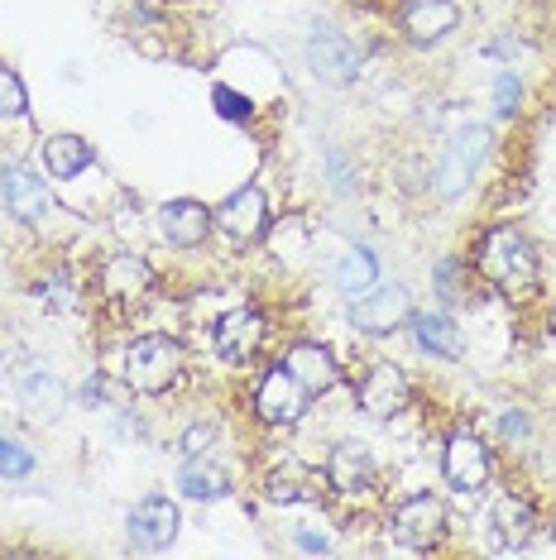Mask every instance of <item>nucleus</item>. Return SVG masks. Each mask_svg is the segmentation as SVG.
<instances>
[{"instance_id": "nucleus-1", "label": "nucleus", "mask_w": 556, "mask_h": 560, "mask_svg": "<svg viewBox=\"0 0 556 560\" xmlns=\"http://www.w3.org/2000/svg\"><path fill=\"white\" fill-rule=\"evenodd\" d=\"M479 273L495 288L509 292V298L513 292H533L537 288V249L528 245L523 231L499 225V231H489L485 245H479Z\"/></svg>"}, {"instance_id": "nucleus-2", "label": "nucleus", "mask_w": 556, "mask_h": 560, "mask_svg": "<svg viewBox=\"0 0 556 560\" xmlns=\"http://www.w3.org/2000/svg\"><path fill=\"white\" fill-rule=\"evenodd\" d=\"M183 374V346L173 336H139L125 350V384L135 393H163Z\"/></svg>"}, {"instance_id": "nucleus-3", "label": "nucleus", "mask_w": 556, "mask_h": 560, "mask_svg": "<svg viewBox=\"0 0 556 560\" xmlns=\"http://www.w3.org/2000/svg\"><path fill=\"white\" fill-rule=\"evenodd\" d=\"M485 159H489V130L485 125H465V130L447 144L441 163H437V197L441 201L461 197L465 187L475 183V173H479V163Z\"/></svg>"}, {"instance_id": "nucleus-4", "label": "nucleus", "mask_w": 556, "mask_h": 560, "mask_svg": "<svg viewBox=\"0 0 556 560\" xmlns=\"http://www.w3.org/2000/svg\"><path fill=\"white\" fill-rule=\"evenodd\" d=\"M350 322L364 336H394L398 326L413 322V298L398 283H374L370 292H360V302H350Z\"/></svg>"}, {"instance_id": "nucleus-5", "label": "nucleus", "mask_w": 556, "mask_h": 560, "mask_svg": "<svg viewBox=\"0 0 556 560\" xmlns=\"http://www.w3.org/2000/svg\"><path fill=\"white\" fill-rule=\"evenodd\" d=\"M394 537L408 546V551H432V546L447 537V508H441L437 493H408L394 508Z\"/></svg>"}, {"instance_id": "nucleus-6", "label": "nucleus", "mask_w": 556, "mask_h": 560, "mask_svg": "<svg viewBox=\"0 0 556 560\" xmlns=\"http://www.w3.org/2000/svg\"><path fill=\"white\" fill-rule=\"evenodd\" d=\"M125 537L144 556L169 551L173 537H178V508L163 499V493H149V499H139L130 508V517H125Z\"/></svg>"}, {"instance_id": "nucleus-7", "label": "nucleus", "mask_w": 556, "mask_h": 560, "mask_svg": "<svg viewBox=\"0 0 556 560\" xmlns=\"http://www.w3.org/2000/svg\"><path fill=\"white\" fill-rule=\"evenodd\" d=\"M308 402H312V393L302 388L293 374H288V364L269 369V374H264V384H259V393H255V412H259L264 427H293V422H302Z\"/></svg>"}, {"instance_id": "nucleus-8", "label": "nucleus", "mask_w": 556, "mask_h": 560, "mask_svg": "<svg viewBox=\"0 0 556 560\" xmlns=\"http://www.w3.org/2000/svg\"><path fill=\"white\" fill-rule=\"evenodd\" d=\"M211 221H217V231L231 240V245H250V240H259L264 225H269V197H264L255 183H245L240 192H231L211 211Z\"/></svg>"}, {"instance_id": "nucleus-9", "label": "nucleus", "mask_w": 556, "mask_h": 560, "mask_svg": "<svg viewBox=\"0 0 556 560\" xmlns=\"http://www.w3.org/2000/svg\"><path fill=\"white\" fill-rule=\"evenodd\" d=\"M356 402H360L364 417H374V422H389V417H398L403 407L413 402V384H408V374H403L398 364H374L370 374L360 378Z\"/></svg>"}, {"instance_id": "nucleus-10", "label": "nucleus", "mask_w": 556, "mask_h": 560, "mask_svg": "<svg viewBox=\"0 0 556 560\" xmlns=\"http://www.w3.org/2000/svg\"><path fill=\"white\" fill-rule=\"evenodd\" d=\"M308 58H312V72L332 86H346V82L360 78V48L340 30H332V24H317V30H312Z\"/></svg>"}, {"instance_id": "nucleus-11", "label": "nucleus", "mask_w": 556, "mask_h": 560, "mask_svg": "<svg viewBox=\"0 0 556 560\" xmlns=\"http://www.w3.org/2000/svg\"><path fill=\"white\" fill-rule=\"evenodd\" d=\"M15 398L34 422H58L62 407H68V388H62V378L48 364L24 360V369L15 374Z\"/></svg>"}, {"instance_id": "nucleus-12", "label": "nucleus", "mask_w": 556, "mask_h": 560, "mask_svg": "<svg viewBox=\"0 0 556 560\" xmlns=\"http://www.w3.org/2000/svg\"><path fill=\"white\" fill-rule=\"evenodd\" d=\"M441 469H447V483L461 493H479L489 483V451L485 441L471 436V431H456L447 441V455H441Z\"/></svg>"}, {"instance_id": "nucleus-13", "label": "nucleus", "mask_w": 556, "mask_h": 560, "mask_svg": "<svg viewBox=\"0 0 556 560\" xmlns=\"http://www.w3.org/2000/svg\"><path fill=\"white\" fill-rule=\"evenodd\" d=\"M398 24H403V39L408 44L432 48L461 24V10H456V0H408Z\"/></svg>"}, {"instance_id": "nucleus-14", "label": "nucleus", "mask_w": 556, "mask_h": 560, "mask_svg": "<svg viewBox=\"0 0 556 560\" xmlns=\"http://www.w3.org/2000/svg\"><path fill=\"white\" fill-rule=\"evenodd\" d=\"M0 197H5V211L15 215L20 225H39V221H48V211H54L48 183H39L30 168H10L0 177Z\"/></svg>"}, {"instance_id": "nucleus-15", "label": "nucleus", "mask_w": 556, "mask_h": 560, "mask_svg": "<svg viewBox=\"0 0 556 560\" xmlns=\"http://www.w3.org/2000/svg\"><path fill=\"white\" fill-rule=\"evenodd\" d=\"M374 455L370 445L360 441H340L332 451V460H326V489L332 493H346V499H356V493H364L374 483Z\"/></svg>"}, {"instance_id": "nucleus-16", "label": "nucleus", "mask_w": 556, "mask_h": 560, "mask_svg": "<svg viewBox=\"0 0 556 560\" xmlns=\"http://www.w3.org/2000/svg\"><path fill=\"white\" fill-rule=\"evenodd\" d=\"M211 211L201 207V201L193 197H178V201H163V211H159V231L169 245H178V249H197L201 240L211 235Z\"/></svg>"}, {"instance_id": "nucleus-17", "label": "nucleus", "mask_w": 556, "mask_h": 560, "mask_svg": "<svg viewBox=\"0 0 556 560\" xmlns=\"http://www.w3.org/2000/svg\"><path fill=\"white\" fill-rule=\"evenodd\" d=\"M259 346H264V316L255 307H231L217 322V350H221V360L245 364Z\"/></svg>"}, {"instance_id": "nucleus-18", "label": "nucleus", "mask_w": 556, "mask_h": 560, "mask_svg": "<svg viewBox=\"0 0 556 560\" xmlns=\"http://www.w3.org/2000/svg\"><path fill=\"white\" fill-rule=\"evenodd\" d=\"M283 364H288V374H293L298 384L312 393V398H322V393H332L340 384V369L332 360V350L317 346V340H298V346L288 350Z\"/></svg>"}, {"instance_id": "nucleus-19", "label": "nucleus", "mask_w": 556, "mask_h": 560, "mask_svg": "<svg viewBox=\"0 0 556 560\" xmlns=\"http://www.w3.org/2000/svg\"><path fill=\"white\" fill-rule=\"evenodd\" d=\"M149 288H154V269L139 254H116L101 269V292L111 302H139V298H149Z\"/></svg>"}, {"instance_id": "nucleus-20", "label": "nucleus", "mask_w": 556, "mask_h": 560, "mask_svg": "<svg viewBox=\"0 0 556 560\" xmlns=\"http://www.w3.org/2000/svg\"><path fill=\"white\" fill-rule=\"evenodd\" d=\"M322 483H326V469L317 475V469H308L298 460H283L269 475V483H264V499H269V503H317L322 499Z\"/></svg>"}, {"instance_id": "nucleus-21", "label": "nucleus", "mask_w": 556, "mask_h": 560, "mask_svg": "<svg viewBox=\"0 0 556 560\" xmlns=\"http://www.w3.org/2000/svg\"><path fill=\"white\" fill-rule=\"evenodd\" d=\"M92 159H96V149L86 144L82 135H48L44 144H39L44 173H48V177H58V183H68V177L86 173V168H92Z\"/></svg>"}, {"instance_id": "nucleus-22", "label": "nucleus", "mask_w": 556, "mask_h": 560, "mask_svg": "<svg viewBox=\"0 0 556 560\" xmlns=\"http://www.w3.org/2000/svg\"><path fill=\"white\" fill-rule=\"evenodd\" d=\"M489 527H495V551L499 556H518V546L533 537V508H528L518 493H503L489 513Z\"/></svg>"}, {"instance_id": "nucleus-23", "label": "nucleus", "mask_w": 556, "mask_h": 560, "mask_svg": "<svg viewBox=\"0 0 556 560\" xmlns=\"http://www.w3.org/2000/svg\"><path fill=\"white\" fill-rule=\"evenodd\" d=\"M413 336H417V350L432 354V360H461V354H465L461 326L451 322V316H441V312L413 316Z\"/></svg>"}, {"instance_id": "nucleus-24", "label": "nucleus", "mask_w": 556, "mask_h": 560, "mask_svg": "<svg viewBox=\"0 0 556 560\" xmlns=\"http://www.w3.org/2000/svg\"><path fill=\"white\" fill-rule=\"evenodd\" d=\"M178 489H183V499H193V503H211V499L231 493V475H225L221 465H211L207 455H187V465L178 469Z\"/></svg>"}, {"instance_id": "nucleus-25", "label": "nucleus", "mask_w": 556, "mask_h": 560, "mask_svg": "<svg viewBox=\"0 0 556 560\" xmlns=\"http://www.w3.org/2000/svg\"><path fill=\"white\" fill-rule=\"evenodd\" d=\"M332 283L340 288V298H350L356 302L360 292H370L374 283H379V259L364 245H356V249H346L336 259V269H332Z\"/></svg>"}, {"instance_id": "nucleus-26", "label": "nucleus", "mask_w": 556, "mask_h": 560, "mask_svg": "<svg viewBox=\"0 0 556 560\" xmlns=\"http://www.w3.org/2000/svg\"><path fill=\"white\" fill-rule=\"evenodd\" d=\"M34 298L44 302L48 312H78V283L68 273H48L34 283Z\"/></svg>"}, {"instance_id": "nucleus-27", "label": "nucleus", "mask_w": 556, "mask_h": 560, "mask_svg": "<svg viewBox=\"0 0 556 560\" xmlns=\"http://www.w3.org/2000/svg\"><path fill=\"white\" fill-rule=\"evenodd\" d=\"M30 116V96H24V82L10 68H0V120H20Z\"/></svg>"}, {"instance_id": "nucleus-28", "label": "nucleus", "mask_w": 556, "mask_h": 560, "mask_svg": "<svg viewBox=\"0 0 556 560\" xmlns=\"http://www.w3.org/2000/svg\"><path fill=\"white\" fill-rule=\"evenodd\" d=\"M34 475V455L15 436H0V479H24Z\"/></svg>"}, {"instance_id": "nucleus-29", "label": "nucleus", "mask_w": 556, "mask_h": 560, "mask_svg": "<svg viewBox=\"0 0 556 560\" xmlns=\"http://www.w3.org/2000/svg\"><path fill=\"white\" fill-rule=\"evenodd\" d=\"M518 101H523V86H518V78H513V72H499V78H495V110H499V120L518 116Z\"/></svg>"}, {"instance_id": "nucleus-30", "label": "nucleus", "mask_w": 556, "mask_h": 560, "mask_svg": "<svg viewBox=\"0 0 556 560\" xmlns=\"http://www.w3.org/2000/svg\"><path fill=\"white\" fill-rule=\"evenodd\" d=\"M211 101H217V110H221L225 120H250V116H255L250 96L245 92H231V86H217V96H211Z\"/></svg>"}, {"instance_id": "nucleus-31", "label": "nucleus", "mask_w": 556, "mask_h": 560, "mask_svg": "<svg viewBox=\"0 0 556 560\" xmlns=\"http://www.w3.org/2000/svg\"><path fill=\"white\" fill-rule=\"evenodd\" d=\"M456 283H461V264L456 259H441L437 264V288H441V298H447V302H465Z\"/></svg>"}, {"instance_id": "nucleus-32", "label": "nucleus", "mask_w": 556, "mask_h": 560, "mask_svg": "<svg viewBox=\"0 0 556 560\" xmlns=\"http://www.w3.org/2000/svg\"><path fill=\"white\" fill-rule=\"evenodd\" d=\"M211 436H217L211 427H187V431H183V451H187V455H207Z\"/></svg>"}, {"instance_id": "nucleus-33", "label": "nucleus", "mask_w": 556, "mask_h": 560, "mask_svg": "<svg viewBox=\"0 0 556 560\" xmlns=\"http://www.w3.org/2000/svg\"><path fill=\"white\" fill-rule=\"evenodd\" d=\"M518 556H552L556 560V537H537V541L528 537L523 546H518Z\"/></svg>"}, {"instance_id": "nucleus-34", "label": "nucleus", "mask_w": 556, "mask_h": 560, "mask_svg": "<svg viewBox=\"0 0 556 560\" xmlns=\"http://www.w3.org/2000/svg\"><path fill=\"white\" fill-rule=\"evenodd\" d=\"M298 546H302V551H332V541H326V537H312V532H298Z\"/></svg>"}, {"instance_id": "nucleus-35", "label": "nucleus", "mask_w": 556, "mask_h": 560, "mask_svg": "<svg viewBox=\"0 0 556 560\" xmlns=\"http://www.w3.org/2000/svg\"><path fill=\"white\" fill-rule=\"evenodd\" d=\"M552 336H556V307H552Z\"/></svg>"}]
</instances>
